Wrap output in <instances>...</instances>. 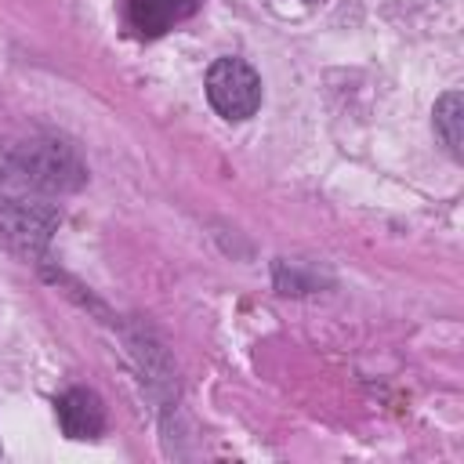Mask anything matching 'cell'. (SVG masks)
<instances>
[{"label":"cell","mask_w":464,"mask_h":464,"mask_svg":"<svg viewBox=\"0 0 464 464\" xmlns=\"http://www.w3.org/2000/svg\"><path fill=\"white\" fill-rule=\"evenodd\" d=\"M4 178L25 188H40V192H76L87 181V167L65 141L33 138L25 145L7 149Z\"/></svg>","instance_id":"6da1fadb"},{"label":"cell","mask_w":464,"mask_h":464,"mask_svg":"<svg viewBox=\"0 0 464 464\" xmlns=\"http://www.w3.org/2000/svg\"><path fill=\"white\" fill-rule=\"evenodd\" d=\"M58 228V210L36 199L0 192V243L22 257H40Z\"/></svg>","instance_id":"7a4b0ae2"},{"label":"cell","mask_w":464,"mask_h":464,"mask_svg":"<svg viewBox=\"0 0 464 464\" xmlns=\"http://www.w3.org/2000/svg\"><path fill=\"white\" fill-rule=\"evenodd\" d=\"M207 98L218 116L246 120L261 105V76L243 58H218L207 72Z\"/></svg>","instance_id":"3957f363"},{"label":"cell","mask_w":464,"mask_h":464,"mask_svg":"<svg viewBox=\"0 0 464 464\" xmlns=\"http://www.w3.org/2000/svg\"><path fill=\"white\" fill-rule=\"evenodd\" d=\"M58 424L69 439H98L105 428V406L91 388H69L58 399Z\"/></svg>","instance_id":"277c9868"},{"label":"cell","mask_w":464,"mask_h":464,"mask_svg":"<svg viewBox=\"0 0 464 464\" xmlns=\"http://www.w3.org/2000/svg\"><path fill=\"white\" fill-rule=\"evenodd\" d=\"M196 11V0H127V18L141 36H160L185 22Z\"/></svg>","instance_id":"5b68a950"},{"label":"cell","mask_w":464,"mask_h":464,"mask_svg":"<svg viewBox=\"0 0 464 464\" xmlns=\"http://www.w3.org/2000/svg\"><path fill=\"white\" fill-rule=\"evenodd\" d=\"M435 134L442 138V145L453 160L464 156V98H460V91H446L435 102Z\"/></svg>","instance_id":"8992f818"},{"label":"cell","mask_w":464,"mask_h":464,"mask_svg":"<svg viewBox=\"0 0 464 464\" xmlns=\"http://www.w3.org/2000/svg\"><path fill=\"white\" fill-rule=\"evenodd\" d=\"M294 4H312V0H294Z\"/></svg>","instance_id":"52a82bcc"}]
</instances>
